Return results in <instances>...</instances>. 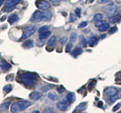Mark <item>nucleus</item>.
Returning <instances> with one entry per match:
<instances>
[{
	"instance_id": "f257e3e1",
	"label": "nucleus",
	"mask_w": 121,
	"mask_h": 113,
	"mask_svg": "<svg viewBox=\"0 0 121 113\" xmlns=\"http://www.w3.org/2000/svg\"><path fill=\"white\" fill-rule=\"evenodd\" d=\"M37 75L35 73H21L20 74V82L26 87H33L36 83Z\"/></svg>"
},
{
	"instance_id": "f03ea898",
	"label": "nucleus",
	"mask_w": 121,
	"mask_h": 113,
	"mask_svg": "<svg viewBox=\"0 0 121 113\" xmlns=\"http://www.w3.org/2000/svg\"><path fill=\"white\" fill-rule=\"evenodd\" d=\"M30 105H31V102H30V101H25V100L16 101V102H14L10 105V110L13 113H17V112L25 110V109L28 108Z\"/></svg>"
},
{
	"instance_id": "7ed1b4c3",
	"label": "nucleus",
	"mask_w": 121,
	"mask_h": 113,
	"mask_svg": "<svg viewBox=\"0 0 121 113\" xmlns=\"http://www.w3.org/2000/svg\"><path fill=\"white\" fill-rule=\"evenodd\" d=\"M35 32H36V26L35 25H28L26 26L23 30V35L21 36V39H27L29 36H31L32 35H35Z\"/></svg>"
},
{
	"instance_id": "20e7f679",
	"label": "nucleus",
	"mask_w": 121,
	"mask_h": 113,
	"mask_svg": "<svg viewBox=\"0 0 121 113\" xmlns=\"http://www.w3.org/2000/svg\"><path fill=\"white\" fill-rule=\"evenodd\" d=\"M70 102L68 101L67 97H64L63 99H60V101H59L58 103H56V108L59 109L60 111H66L68 108L70 106Z\"/></svg>"
},
{
	"instance_id": "39448f33",
	"label": "nucleus",
	"mask_w": 121,
	"mask_h": 113,
	"mask_svg": "<svg viewBox=\"0 0 121 113\" xmlns=\"http://www.w3.org/2000/svg\"><path fill=\"white\" fill-rule=\"evenodd\" d=\"M19 2H20V0H6L4 3V10L9 11L11 9H13Z\"/></svg>"
},
{
	"instance_id": "423d86ee",
	"label": "nucleus",
	"mask_w": 121,
	"mask_h": 113,
	"mask_svg": "<svg viewBox=\"0 0 121 113\" xmlns=\"http://www.w3.org/2000/svg\"><path fill=\"white\" fill-rule=\"evenodd\" d=\"M35 5L39 10H48L51 8V4L45 0H37Z\"/></svg>"
},
{
	"instance_id": "0eeeda50",
	"label": "nucleus",
	"mask_w": 121,
	"mask_h": 113,
	"mask_svg": "<svg viewBox=\"0 0 121 113\" xmlns=\"http://www.w3.org/2000/svg\"><path fill=\"white\" fill-rule=\"evenodd\" d=\"M30 20L33 22H39L43 20V10H37L32 14Z\"/></svg>"
},
{
	"instance_id": "6e6552de",
	"label": "nucleus",
	"mask_w": 121,
	"mask_h": 113,
	"mask_svg": "<svg viewBox=\"0 0 121 113\" xmlns=\"http://www.w3.org/2000/svg\"><path fill=\"white\" fill-rule=\"evenodd\" d=\"M103 10H104L105 13H107L108 15L111 16V15H113V14H115V13L117 12V10H118V7H117L116 5H114L113 3H110V4H109V6L104 7Z\"/></svg>"
},
{
	"instance_id": "1a4fd4ad",
	"label": "nucleus",
	"mask_w": 121,
	"mask_h": 113,
	"mask_svg": "<svg viewBox=\"0 0 121 113\" xmlns=\"http://www.w3.org/2000/svg\"><path fill=\"white\" fill-rule=\"evenodd\" d=\"M119 90L120 89H116V88H113V87L107 88L105 90V94H106V96H107V97H111L113 95H116V94L119 92Z\"/></svg>"
},
{
	"instance_id": "9d476101",
	"label": "nucleus",
	"mask_w": 121,
	"mask_h": 113,
	"mask_svg": "<svg viewBox=\"0 0 121 113\" xmlns=\"http://www.w3.org/2000/svg\"><path fill=\"white\" fill-rule=\"evenodd\" d=\"M56 36H51L50 39H48V51H51V48L52 47L54 48L56 46Z\"/></svg>"
},
{
	"instance_id": "9b49d317",
	"label": "nucleus",
	"mask_w": 121,
	"mask_h": 113,
	"mask_svg": "<svg viewBox=\"0 0 121 113\" xmlns=\"http://www.w3.org/2000/svg\"><path fill=\"white\" fill-rule=\"evenodd\" d=\"M0 68L2 69V71H8L11 68V65L9 63H7L5 60H1L0 61Z\"/></svg>"
},
{
	"instance_id": "f8f14e48",
	"label": "nucleus",
	"mask_w": 121,
	"mask_h": 113,
	"mask_svg": "<svg viewBox=\"0 0 121 113\" xmlns=\"http://www.w3.org/2000/svg\"><path fill=\"white\" fill-rule=\"evenodd\" d=\"M40 97H41V94L39 92H36V91H33V92H31L29 94V98L33 101H36V100L40 99Z\"/></svg>"
},
{
	"instance_id": "ddd939ff",
	"label": "nucleus",
	"mask_w": 121,
	"mask_h": 113,
	"mask_svg": "<svg viewBox=\"0 0 121 113\" xmlns=\"http://www.w3.org/2000/svg\"><path fill=\"white\" fill-rule=\"evenodd\" d=\"M98 40H99V39L96 36V35H93V36H91L89 40H88V43H89V46L90 47H94V46H96L97 43H98Z\"/></svg>"
},
{
	"instance_id": "4468645a",
	"label": "nucleus",
	"mask_w": 121,
	"mask_h": 113,
	"mask_svg": "<svg viewBox=\"0 0 121 113\" xmlns=\"http://www.w3.org/2000/svg\"><path fill=\"white\" fill-rule=\"evenodd\" d=\"M87 108V102H83L80 105H78L77 107L75 108L74 112H82V111H85V109Z\"/></svg>"
},
{
	"instance_id": "2eb2a0df",
	"label": "nucleus",
	"mask_w": 121,
	"mask_h": 113,
	"mask_svg": "<svg viewBox=\"0 0 121 113\" xmlns=\"http://www.w3.org/2000/svg\"><path fill=\"white\" fill-rule=\"evenodd\" d=\"M121 18V15L120 14H113V15L109 16V22H111V23H115V22H117L118 20H120Z\"/></svg>"
},
{
	"instance_id": "dca6fc26",
	"label": "nucleus",
	"mask_w": 121,
	"mask_h": 113,
	"mask_svg": "<svg viewBox=\"0 0 121 113\" xmlns=\"http://www.w3.org/2000/svg\"><path fill=\"white\" fill-rule=\"evenodd\" d=\"M51 31H50V29L47 31H43V32H41V33H39V39L40 40H44L45 39H48V36H51Z\"/></svg>"
},
{
	"instance_id": "f3484780",
	"label": "nucleus",
	"mask_w": 121,
	"mask_h": 113,
	"mask_svg": "<svg viewBox=\"0 0 121 113\" xmlns=\"http://www.w3.org/2000/svg\"><path fill=\"white\" fill-rule=\"evenodd\" d=\"M18 18L19 17H18L17 14H11V15L8 16V22L10 24H13L18 20Z\"/></svg>"
},
{
	"instance_id": "a211bd4d",
	"label": "nucleus",
	"mask_w": 121,
	"mask_h": 113,
	"mask_svg": "<svg viewBox=\"0 0 121 113\" xmlns=\"http://www.w3.org/2000/svg\"><path fill=\"white\" fill-rule=\"evenodd\" d=\"M33 44H35V43H33V40L31 39H28V40H25L23 44H22V47L25 48H31L33 47Z\"/></svg>"
},
{
	"instance_id": "6ab92c4d",
	"label": "nucleus",
	"mask_w": 121,
	"mask_h": 113,
	"mask_svg": "<svg viewBox=\"0 0 121 113\" xmlns=\"http://www.w3.org/2000/svg\"><path fill=\"white\" fill-rule=\"evenodd\" d=\"M52 19V12H50L48 10H43V20L48 21Z\"/></svg>"
},
{
	"instance_id": "aec40b11",
	"label": "nucleus",
	"mask_w": 121,
	"mask_h": 113,
	"mask_svg": "<svg viewBox=\"0 0 121 113\" xmlns=\"http://www.w3.org/2000/svg\"><path fill=\"white\" fill-rule=\"evenodd\" d=\"M82 52H83V50L81 48H75L73 52H72V56H73L74 58H76V56H78L79 55H81Z\"/></svg>"
},
{
	"instance_id": "412c9836",
	"label": "nucleus",
	"mask_w": 121,
	"mask_h": 113,
	"mask_svg": "<svg viewBox=\"0 0 121 113\" xmlns=\"http://www.w3.org/2000/svg\"><path fill=\"white\" fill-rule=\"evenodd\" d=\"M104 19V16H103V14L102 13H96L95 15H94L93 17V20L97 22V21H101V20H103Z\"/></svg>"
},
{
	"instance_id": "4be33fe9",
	"label": "nucleus",
	"mask_w": 121,
	"mask_h": 113,
	"mask_svg": "<svg viewBox=\"0 0 121 113\" xmlns=\"http://www.w3.org/2000/svg\"><path fill=\"white\" fill-rule=\"evenodd\" d=\"M109 28H110V27H109V23H107V22H104V23L99 27V31L100 32H104L106 30H108Z\"/></svg>"
},
{
	"instance_id": "5701e85b",
	"label": "nucleus",
	"mask_w": 121,
	"mask_h": 113,
	"mask_svg": "<svg viewBox=\"0 0 121 113\" xmlns=\"http://www.w3.org/2000/svg\"><path fill=\"white\" fill-rule=\"evenodd\" d=\"M48 99L52 100V101L58 99V95H56V93H54V92H50V93H48Z\"/></svg>"
},
{
	"instance_id": "b1692460",
	"label": "nucleus",
	"mask_w": 121,
	"mask_h": 113,
	"mask_svg": "<svg viewBox=\"0 0 121 113\" xmlns=\"http://www.w3.org/2000/svg\"><path fill=\"white\" fill-rule=\"evenodd\" d=\"M66 97H67V99H68V101H69L70 103H72V102H74L75 101V94L74 93H69Z\"/></svg>"
},
{
	"instance_id": "393cba45",
	"label": "nucleus",
	"mask_w": 121,
	"mask_h": 113,
	"mask_svg": "<svg viewBox=\"0 0 121 113\" xmlns=\"http://www.w3.org/2000/svg\"><path fill=\"white\" fill-rule=\"evenodd\" d=\"M77 32H72L71 35H70V41L71 43H75L76 40H77Z\"/></svg>"
},
{
	"instance_id": "a878e982",
	"label": "nucleus",
	"mask_w": 121,
	"mask_h": 113,
	"mask_svg": "<svg viewBox=\"0 0 121 113\" xmlns=\"http://www.w3.org/2000/svg\"><path fill=\"white\" fill-rule=\"evenodd\" d=\"M80 43H81V44L83 47H87V39H85V36L84 35H81L80 36Z\"/></svg>"
},
{
	"instance_id": "bb28decb",
	"label": "nucleus",
	"mask_w": 121,
	"mask_h": 113,
	"mask_svg": "<svg viewBox=\"0 0 121 113\" xmlns=\"http://www.w3.org/2000/svg\"><path fill=\"white\" fill-rule=\"evenodd\" d=\"M9 105H10V103L9 102H5V103H3L1 106H0V109H1V110H7V108L9 107Z\"/></svg>"
},
{
	"instance_id": "cd10ccee",
	"label": "nucleus",
	"mask_w": 121,
	"mask_h": 113,
	"mask_svg": "<svg viewBox=\"0 0 121 113\" xmlns=\"http://www.w3.org/2000/svg\"><path fill=\"white\" fill-rule=\"evenodd\" d=\"M3 90H4V93H9L11 90H12V86L11 85H6V86H4Z\"/></svg>"
},
{
	"instance_id": "c85d7f7f",
	"label": "nucleus",
	"mask_w": 121,
	"mask_h": 113,
	"mask_svg": "<svg viewBox=\"0 0 121 113\" xmlns=\"http://www.w3.org/2000/svg\"><path fill=\"white\" fill-rule=\"evenodd\" d=\"M50 29V27H48V25H45V26H41V27L39 29V33H41V32H43V31H47Z\"/></svg>"
},
{
	"instance_id": "c756f323",
	"label": "nucleus",
	"mask_w": 121,
	"mask_h": 113,
	"mask_svg": "<svg viewBox=\"0 0 121 113\" xmlns=\"http://www.w3.org/2000/svg\"><path fill=\"white\" fill-rule=\"evenodd\" d=\"M72 48H73V43H70L67 44V47H66V52H71V50H72Z\"/></svg>"
},
{
	"instance_id": "7c9ffc66",
	"label": "nucleus",
	"mask_w": 121,
	"mask_h": 113,
	"mask_svg": "<svg viewBox=\"0 0 121 113\" xmlns=\"http://www.w3.org/2000/svg\"><path fill=\"white\" fill-rule=\"evenodd\" d=\"M88 25V22L87 21H82L80 24H79V28H83V27H86Z\"/></svg>"
},
{
	"instance_id": "2f4dec72",
	"label": "nucleus",
	"mask_w": 121,
	"mask_h": 113,
	"mask_svg": "<svg viewBox=\"0 0 121 113\" xmlns=\"http://www.w3.org/2000/svg\"><path fill=\"white\" fill-rule=\"evenodd\" d=\"M48 112L52 113V112H54V108H52V107H48V108H45L43 110V113H48Z\"/></svg>"
},
{
	"instance_id": "473e14b6",
	"label": "nucleus",
	"mask_w": 121,
	"mask_h": 113,
	"mask_svg": "<svg viewBox=\"0 0 121 113\" xmlns=\"http://www.w3.org/2000/svg\"><path fill=\"white\" fill-rule=\"evenodd\" d=\"M75 13L77 15V17H81V8H76Z\"/></svg>"
},
{
	"instance_id": "72a5a7b5",
	"label": "nucleus",
	"mask_w": 121,
	"mask_h": 113,
	"mask_svg": "<svg viewBox=\"0 0 121 113\" xmlns=\"http://www.w3.org/2000/svg\"><path fill=\"white\" fill-rule=\"evenodd\" d=\"M117 30H118V28H117L116 26H114V27L109 28V33H114V32H116Z\"/></svg>"
},
{
	"instance_id": "f704fd0d",
	"label": "nucleus",
	"mask_w": 121,
	"mask_h": 113,
	"mask_svg": "<svg viewBox=\"0 0 121 113\" xmlns=\"http://www.w3.org/2000/svg\"><path fill=\"white\" fill-rule=\"evenodd\" d=\"M60 1H62V0H51V2H52V5H59L60 3Z\"/></svg>"
},
{
	"instance_id": "c9c22d12",
	"label": "nucleus",
	"mask_w": 121,
	"mask_h": 113,
	"mask_svg": "<svg viewBox=\"0 0 121 113\" xmlns=\"http://www.w3.org/2000/svg\"><path fill=\"white\" fill-rule=\"evenodd\" d=\"M104 22H105V21H103V20H101V21H97V22H96V24H95V26H96V27L99 28L100 26L104 23Z\"/></svg>"
},
{
	"instance_id": "e433bc0d",
	"label": "nucleus",
	"mask_w": 121,
	"mask_h": 113,
	"mask_svg": "<svg viewBox=\"0 0 121 113\" xmlns=\"http://www.w3.org/2000/svg\"><path fill=\"white\" fill-rule=\"evenodd\" d=\"M109 1H111V0H98V3L99 4H105V3H108Z\"/></svg>"
},
{
	"instance_id": "4c0bfd02",
	"label": "nucleus",
	"mask_w": 121,
	"mask_h": 113,
	"mask_svg": "<svg viewBox=\"0 0 121 113\" xmlns=\"http://www.w3.org/2000/svg\"><path fill=\"white\" fill-rule=\"evenodd\" d=\"M76 18H77V16L73 15V14H71V15H70V21H71V22L75 21V20H76Z\"/></svg>"
},
{
	"instance_id": "58836bf2",
	"label": "nucleus",
	"mask_w": 121,
	"mask_h": 113,
	"mask_svg": "<svg viewBox=\"0 0 121 113\" xmlns=\"http://www.w3.org/2000/svg\"><path fill=\"white\" fill-rule=\"evenodd\" d=\"M66 40H67V37H66V36H64V37H62V39H60V43L63 44V43H66Z\"/></svg>"
},
{
	"instance_id": "ea45409f",
	"label": "nucleus",
	"mask_w": 121,
	"mask_h": 113,
	"mask_svg": "<svg viewBox=\"0 0 121 113\" xmlns=\"http://www.w3.org/2000/svg\"><path fill=\"white\" fill-rule=\"evenodd\" d=\"M58 91H59L60 93H63L64 91H65V88H64L63 86H60V87H59V89H58Z\"/></svg>"
},
{
	"instance_id": "a19ab883",
	"label": "nucleus",
	"mask_w": 121,
	"mask_h": 113,
	"mask_svg": "<svg viewBox=\"0 0 121 113\" xmlns=\"http://www.w3.org/2000/svg\"><path fill=\"white\" fill-rule=\"evenodd\" d=\"M120 105H121V104H117V106H115L114 108H113V111H116L117 109H118V108L120 107Z\"/></svg>"
},
{
	"instance_id": "79ce46f5",
	"label": "nucleus",
	"mask_w": 121,
	"mask_h": 113,
	"mask_svg": "<svg viewBox=\"0 0 121 113\" xmlns=\"http://www.w3.org/2000/svg\"><path fill=\"white\" fill-rule=\"evenodd\" d=\"M5 19H6V16H4V17H2V18H1V19H0V20H1V21H4Z\"/></svg>"
},
{
	"instance_id": "37998d69",
	"label": "nucleus",
	"mask_w": 121,
	"mask_h": 113,
	"mask_svg": "<svg viewBox=\"0 0 121 113\" xmlns=\"http://www.w3.org/2000/svg\"><path fill=\"white\" fill-rule=\"evenodd\" d=\"M3 1H4V0H0V6L2 5V3H3Z\"/></svg>"
}]
</instances>
